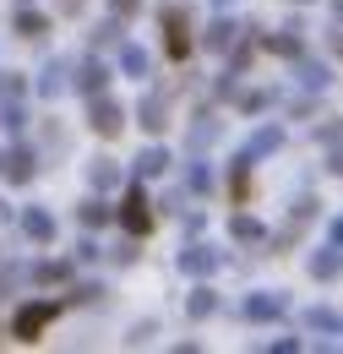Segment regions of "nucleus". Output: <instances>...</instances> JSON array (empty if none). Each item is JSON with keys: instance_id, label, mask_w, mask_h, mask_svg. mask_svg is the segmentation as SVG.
Returning <instances> with one entry per match:
<instances>
[{"instance_id": "2", "label": "nucleus", "mask_w": 343, "mask_h": 354, "mask_svg": "<svg viewBox=\"0 0 343 354\" xmlns=\"http://www.w3.org/2000/svg\"><path fill=\"white\" fill-rule=\"evenodd\" d=\"M147 223H153L147 202H142V196H126V229H147Z\"/></svg>"}, {"instance_id": "1", "label": "nucleus", "mask_w": 343, "mask_h": 354, "mask_svg": "<svg viewBox=\"0 0 343 354\" xmlns=\"http://www.w3.org/2000/svg\"><path fill=\"white\" fill-rule=\"evenodd\" d=\"M55 316V306H28L22 316H17V338H39V327Z\"/></svg>"}]
</instances>
